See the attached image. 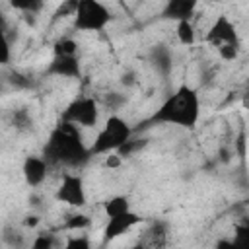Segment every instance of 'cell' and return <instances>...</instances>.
I'll return each instance as SVG.
<instances>
[{"label": "cell", "instance_id": "603a6c76", "mask_svg": "<svg viewBox=\"0 0 249 249\" xmlns=\"http://www.w3.org/2000/svg\"><path fill=\"white\" fill-rule=\"evenodd\" d=\"M64 249H91V241L88 235H72L66 239Z\"/></svg>", "mask_w": 249, "mask_h": 249}, {"label": "cell", "instance_id": "d6986e66", "mask_svg": "<svg viewBox=\"0 0 249 249\" xmlns=\"http://www.w3.org/2000/svg\"><path fill=\"white\" fill-rule=\"evenodd\" d=\"M231 241H233L235 249H249V220L235 226V233H233Z\"/></svg>", "mask_w": 249, "mask_h": 249}, {"label": "cell", "instance_id": "f1b7e54d", "mask_svg": "<svg viewBox=\"0 0 249 249\" xmlns=\"http://www.w3.org/2000/svg\"><path fill=\"white\" fill-rule=\"evenodd\" d=\"M121 161H123V158H121L117 152H113V154H109V156H107L105 165H107V167H111V169H115V167H119V165H121Z\"/></svg>", "mask_w": 249, "mask_h": 249}, {"label": "cell", "instance_id": "2e32d148", "mask_svg": "<svg viewBox=\"0 0 249 249\" xmlns=\"http://www.w3.org/2000/svg\"><path fill=\"white\" fill-rule=\"evenodd\" d=\"M54 56H78V43L72 37H60L53 47Z\"/></svg>", "mask_w": 249, "mask_h": 249}, {"label": "cell", "instance_id": "6da1fadb", "mask_svg": "<svg viewBox=\"0 0 249 249\" xmlns=\"http://www.w3.org/2000/svg\"><path fill=\"white\" fill-rule=\"evenodd\" d=\"M43 158L47 160L49 165L80 167L91 156H89V148L84 144L82 128L60 119V123L49 134V140L43 150Z\"/></svg>", "mask_w": 249, "mask_h": 249}, {"label": "cell", "instance_id": "1f68e13d", "mask_svg": "<svg viewBox=\"0 0 249 249\" xmlns=\"http://www.w3.org/2000/svg\"><path fill=\"white\" fill-rule=\"evenodd\" d=\"M134 82H136L134 72H126V74H123V78H121V84H123V86H132Z\"/></svg>", "mask_w": 249, "mask_h": 249}, {"label": "cell", "instance_id": "52a82bcc", "mask_svg": "<svg viewBox=\"0 0 249 249\" xmlns=\"http://www.w3.org/2000/svg\"><path fill=\"white\" fill-rule=\"evenodd\" d=\"M204 43H208L216 49H220L224 45H241L237 27L226 14H220L214 19V23L210 25V29L204 35Z\"/></svg>", "mask_w": 249, "mask_h": 249}, {"label": "cell", "instance_id": "83f0119b", "mask_svg": "<svg viewBox=\"0 0 249 249\" xmlns=\"http://www.w3.org/2000/svg\"><path fill=\"white\" fill-rule=\"evenodd\" d=\"M0 62H2V66H8L10 64V56H12V43L8 41V39H4L2 37V47H0Z\"/></svg>", "mask_w": 249, "mask_h": 249}, {"label": "cell", "instance_id": "ac0fdd59", "mask_svg": "<svg viewBox=\"0 0 249 249\" xmlns=\"http://www.w3.org/2000/svg\"><path fill=\"white\" fill-rule=\"evenodd\" d=\"M91 226V218L88 216V214H72V216H68L66 218V222L62 224V228L64 230H78V231H82V230H88Z\"/></svg>", "mask_w": 249, "mask_h": 249}, {"label": "cell", "instance_id": "8fae6325", "mask_svg": "<svg viewBox=\"0 0 249 249\" xmlns=\"http://www.w3.org/2000/svg\"><path fill=\"white\" fill-rule=\"evenodd\" d=\"M196 10V2L193 0H171L163 6V18L179 21H191V16Z\"/></svg>", "mask_w": 249, "mask_h": 249}, {"label": "cell", "instance_id": "e0dca14e", "mask_svg": "<svg viewBox=\"0 0 249 249\" xmlns=\"http://www.w3.org/2000/svg\"><path fill=\"white\" fill-rule=\"evenodd\" d=\"M2 241H4V245H8L10 249H23V243H25L23 233H21V231H18L16 228H10V226H6V228H4Z\"/></svg>", "mask_w": 249, "mask_h": 249}, {"label": "cell", "instance_id": "4dcf8cb0", "mask_svg": "<svg viewBox=\"0 0 249 249\" xmlns=\"http://www.w3.org/2000/svg\"><path fill=\"white\" fill-rule=\"evenodd\" d=\"M214 249H235V245H233L231 239H220V241L214 245Z\"/></svg>", "mask_w": 249, "mask_h": 249}, {"label": "cell", "instance_id": "44dd1931", "mask_svg": "<svg viewBox=\"0 0 249 249\" xmlns=\"http://www.w3.org/2000/svg\"><path fill=\"white\" fill-rule=\"evenodd\" d=\"M27 249H56V235L53 233H39L33 237Z\"/></svg>", "mask_w": 249, "mask_h": 249}, {"label": "cell", "instance_id": "ba28073f", "mask_svg": "<svg viewBox=\"0 0 249 249\" xmlns=\"http://www.w3.org/2000/svg\"><path fill=\"white\" fill-rule=\"evenodd\" d=\"M142 222H144V218L138 212H134V210L124 212V214H119L115 218H107V224L103 228V243L115 241L117 237L124 235L126 231H130L134 226H138Z\"/></svg>", "mask_w": 249, "mask_h": 249}, {"label": "cell", "instance_id": "484cf974", "mask_svg": "<svg viewBox=\"0 0 249 249\" xmlns=\"http://www.w3.org/2000/svg\"><path fill=\"white\" fill-rule=\"evenodd\" d=\"M144 144H146L144 140L140 142V140H134V138H130V140H128L124 146H121V148L117 150V154H119L121 158H128V156H132V154H134L138 148H142Z\"/></svg>", "mask_w": 249, "mask_h": 249}, {"label": "cell", "instance_id": "7c38bea8", "mask_svg": "<svg viewBox=\"0 0 249 249\" xmlns=\"http://www.w3.org/2000/svg\"><path fill=\"white\" fill-rule=\"evenodd\" d=\"M167 228L163 222H154L142 235V249H165L167 247Z\"/></svg>", "mask_w": 249, "mask_h": 249}, {"label": "cell", "instance_id": "5b68a950", "mask_svg": "<svg viewBox=\"0 0 249 249\" xmlns=\"http://www.w3.org/2000/svg\"><path fill=\"white\" fill-rule=\"evenodd\" d=\"M62 121H68L80 128H95L99 123V105L93 97H76L66 105Z\"/></svg>", "mask_w": 249, "mask_h": 249}, {"label": "cell", "instance_id": "cb8c5ba5", "mask_svg": "<svg viewBox=\"0 0 249 249\" xmlns=\"http://www.w3.org/2000/svg\"><path fill=\"white\" fill-rule=\"evenodd\" d=\"M12 123L18 130H27L31 124H33V119L27 115V111H16L12 115Z\"/></svg>", "mask_w": 249, "mask_h": 249}, {"label": "cell", "instance_id": "ffe728a7", "mask_svg": "<svg viewBox=\"0 0 249 249\" xmlns=\"http://www.w3.org/2000/svg\"><path fill=\"white\" fill-rule=\"evenodd\" d=\"M6 78V82L12 86V88H16V89H27V88H31V80L25 76V74H21V72H18V70H12V72H8V74H4Z\"/></svg>", "mask_w": 249, "mask_h": 249}, {"label": "cell", "instance_id": "8992f818", "mask_svg": "<svg viewBox=\"0 0 249 249\" xmlns=\"http://www.w3.org/2000/svg\"><path fill=\"white\" fill-rule=\"evenodd\" d=\"M54 198L72 208H84L88 204V193L84 187V179L76 173H64L56 187Z\"/></svg>", "mask_w": 249, "mask_h": 249}, {"label": "cell", "instance_id": "4316f807", "mask_svg": "<svg viewBox=\"0 0 249 249\" xmlns=\"http://www.w3.org/2000/svg\"><path fill=\"white\" fill-rule=\"evenodd\" d=\"M12 6L16 10H21L23 14H37L43 8V2H12Z\"/></svg>", "mask_w": 249, "mask_h": 249}, {"label": "cell", "instance_id": "3957f363", "mask_svg": "<svg viewBox=\"0 0 249 249\" xmlns=\"http://www.w3.org/2000/svg\"><path fill=\"white\" fill-rule=\"evenodd\" d=\"M132 138V126L119 115H111L99 128L97 136L89 146V156H105L117 152Z\"/></svg>", "mask_w": 249, "mask_h": 249}, {"label": "cell", "instance_id": "9c48e42d", "mask_svg": "<svg viewBox=\"0 0 249 249\" xmlns=\"http://www.w3.org/2000/svg\"><path fill=\"white\" fill-rule=\"evenodd\" d=\"M49 171H51V165L41 156H27L23 160L21 173H23V179L29 187H41L47 181Z\"/></svg>", "mask_w": 249, "mask_h": 249}, {"label": "cell", "instance_id": "4fadbf2b", "mask_svg": "<svg viewBox=\"0 0 249 249\" xmlns=\"http://www.w3.org/2000/svg\"><path fill=\"white\" fill-rule=\"evenodd\" d=\"M130 210H132L130 208V200L124 195H115V196H111V198H107L103 202V212H105L107 218H115L119 214L130 212Z\"/></svg>", "mask_w": 249, "mask_h": 249}, {"label": "cell", "instance_id": "7402d4cb", "mask_svg": "<svg viewBox=\"0 0 249 249\" xmlns=\"http://www.w3.org/2000/svg\"><path fill=\"white\" fill-rule=\"evenodd\" d=\"M103 103L111 109V111H119L124 103H126V97L123 95V93H119V91H109L107 95H105V99H103Z\"/></svg>", "mask_w": 249, "mask_h": 249}, {"label": "cell", "instance_id": "9a60e30c", "mask_svg": "<svg viewBox=\"0 0 249 249\" xmlns=\"http://www.w3.org/2000/svg\"><path fill=\"white\" fill-rule=\"evenodd\" d=\"M175 33H177L179 43L185 47H191L196 41V31H195V25L191 21H179L175 27Z\"/></svg>", "mask_w": 249, "mask_h": 249}, {"label": "cell", "instance_id": "277c9868", "mask_svg": "<svg viewBox=\"0 0 249 249\" xmlns=\"http://www.w3.org/2000/svg\"><path fill=\"white\" fill-rule=\"evenodd\" d=\"M113 19L111 10L99 0H80L78 10L74 14V27L86 33L103 31Z\"/></svg>", "mask_w": 249, "mask_h": 249}, {"label": "cell", "instance_id": "30bf717a", "mask_svg": "<svg viewBox=\"0 0 249 249\" xmlns=\"http://www.w3.org/2000/svg\"><path fill=\"white\" fill-rule=\"evenodd\" d=\"M80 72L82 68L78 56H53L47 66V74L58 78H80Z\"/></svg>", "mask_w": 249, "mask_h": 249}, {"label": "cell", "instance_id": "d4e9b609", "mask_svg": "<svg viewBox=\"0 0 249 249\" xmlns=\"http://www.w3.org/2000/svg\"><path fill=\"white\" fill-rule=\"evenodd\" d=\"M237 54H239V45H224V47L218 49V56H220L222 60H226V62L235 60Z\"/></svg>", "mask_w": 249, "mask_h": 249}, {"label": "cell", "instance_id": "5bb4252c", "mask_svg": "<svg viewBox=\"0 0 249 249\" xmlns=\"http://www.w3.org/2000/svg\"><path fill=\"white\" fill-rule=\"evenodd\" d=\"M152 64H154V68H156L160 74L167 76L169 70H171V54H169V51L163 49V47L154 49V51H152Z\"/></svg>", "mask_w": 249, "mask_h": 249}, {"label": "cell", "instance_id": "e575fe53", "mask_svg": "<svg viewBox=\"0 0 249 249\" xmlns=\"http://www.w3.org/2000/svg\"><path fill=\"white\" fill-rule=\"evenodd\" d=\"M245 202H247V204H249V196H247V200H245Z\"/></svg>", "mask_w": 249, "mask_h": 249}, {"label": "cell", "instance_id": "836d02e7", "mask_svg": "<svg viewBox=\"0 0 249 249\" xmlns=\"http://www.w3.org/2000/svg\"><path fill=\"white\" fill-rule=\"evenodd\" d=\"M241 103H243V107H245V109H249V93H245V95H243Z\"/></svg>", "mask_w": 249, "mask_h": 249}, {"label": "cell", "instance_id": "7a4b0ae2", "mask_svg": "<svg viewBox=\"0 0 249 249\" xmlns=\"http://www.w3.org/2000/svg\"><path fill=\"white\" fill-rule=\"evenodd\" d=\"M200 119V97L198 91L187 84H181L173 93H169L161 105L150 117V123L173 124L193 130Z\"/></svg>", "mask_w": 249, "mask_h": 249}, {"label": "cell", "instance_id": "f546056e", "mask_svg": "<svg viewBox=\"0 0 249 249\" xmlns=\"http://www.w3.org/2000/svg\"><path fill=\"white\" fill-rule=\"evenodd\" d=\"M39 222H41V218H39L37 214H29V216H25V220H23L25 228H35Z\"/></svg>", "mask_w": 249, "mask_h": 249}, {"label": "cell", "instance_id": "d6a6232c", "mask_svg": "<svg viewBox=\"0 0 249 249\" xmlns=\"http://www.w3.org/2000/svg\"><path fill=\"white\" fill-rule=\"evenodd\" d=\"M231 154H233V152H231L230 148H226V146H222V148H220V160H222L224 163H226V161H230Z\"/></svg>", "mask_w": 249, "mask_h": 249}]
</instances>
